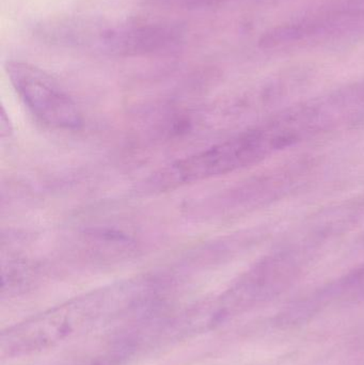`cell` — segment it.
Segmentation results:
<instances>
[{"instance_id":"cell-4","label":"cell","mask_w":364,"mask_h":365,"mask_svg":"<svg viewBox=\"0 0 364 365\" xmlns=\"http://www.w3.org/2000/svg\"><path fill=\"white\" fill-rule=\"evenodd\" d=\"M185 29L179 23L135 21L107 24L98 51L117 57H136L162 53L180 45Z\"/></svg>"},{"instance_id":"cell-1","label":"cell","mask_w":364,"mask_h":365,"mask_svg":"<svg viewBox=\"0 0 364 365\" xmlns=\"http://www.w3.org/2000/svg\"><path fill=\"white\" fill-rule=\"evenodd\" d=\"M147 280H130L96 289L31 317L1 336L6 355L42 351L87 330L100 319L115 315L149 294Z\"/></svg>"},{"instance_id":"cell-2","label":"cell","mask_w":364,"mask_h":365,"mask_svg":"<svg viewBox=\"0 0 364 365\" xmlns=\"http://www.w3.org/2000/svg\"><path fill=\"white\" fill-rule=\"evenodd\" d=\"M262 158L254 132L248 130L165 167L147 181V188L151 191L172 190L228 175Z\"/></svg>"},{"instance_id":"cell-6","label":"cell","mask_w":364,"mask_h":365,"mask_svg":"<svg viewBox=\"0 0 364 365\" xmlns=\"http://www.w3.org/2000/svg\"><path fill=\"white\" fill-rule=\"evenodd\" d=\"M6 113L4 109H2L1 111V136L2 138L6 136H9V135L12 133V125H11L9 120H6Z\"/></svg>"},{"instance_id":"cell-5","label":"cell","mask_w":364,"mask_h":365,"mask_svg":"<svg viewBox=\"0 0 364 365\" xmlns=\"http://www.w3.org/2000/svg\"><path fill=\"white\" fill-rule=\"evenodd\" d=\"M107 23L89 16H53L34 25L38 40L51 46L98 51Z\"/></svg>"},{"instance_id":"cell-3","label":"cell","mask_w":364,"mask_h":365,"mask_svg":"<svg viewBox=\"0 0 364 365\" xmlns=\"http://www.w3.org/2000/svg\"><path fill=\"white\" fill-rule=\"evenodd\" d=\"M6 71L17 96L36 119L58 130L81 128L78 107L51 75L19 60L6 62Z\"/></svg>"}]
</instances>
